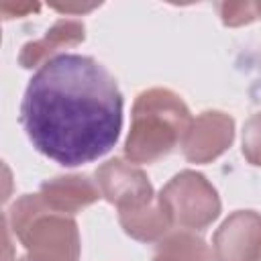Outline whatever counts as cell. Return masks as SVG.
Masks as SVG:
<instances>
[{
    "label": "cell",
    "instance_id": "cell-1",
    "mask_svg": "<svg viewBox=\"0 0 261 261\" xmlns=\"http://www.w3.org/2000/svg\"><path fill=\"white\" fill-rule=\"evenodd\" d=\"M20 122L39 153L75 167L106 155L118 141L122 94L96 59L61 53L31 77Z\"/></svg>",
    "mask_w": 261,
    "mask_h": 261
},
{
    "label": "cell",
    "instance_id": "cell-2",
    "mask_svg": "<svg viewBox=\"0 0 261 261\" xmlns=\"http://www.w3.org/2000/svg\"><path fill=\"white\" fill-rule=\"evenodd\" d=\"M184 100L165 88H151L137 96L133 104L130 130L124 155L130 163H153L173 151L192 124Z\"/></svg>",
    "mask_w": 261,
    "mask_h": 261
},
{
    "label": "cell",
    "instance_id": "cell-3",
    "mask_svg": "<svg viewBox=\"0 0 261 261\" xmlns=\"http://www.w3.org/2000/svg\"><path fill=\"white\" fill-rule=\"evenodd\" d=\"M27 255L35 261H77L80 232L71 216L51 210L39 194L20 196L4 216Z\"/></svg>",
    "mask_w": 261,
    "mask_h": 261
},
{
    "label": "cell",
    "instance_id": "cell-4",
    "mask_svg": "<svg viewBox=\"0 0 261 261\" xmlns=\"http://www.w3.org/2000/svg\"><path fill=\"white\" fill-rule=\"evenodd\" d=\"M159 200L171 222L184 230H202L220 214V198L214 186L192 169L173 175L159 192Z\"/></svg>",
    "mask_w": 261,
    "mask_h": 261
},
{
    "label": "cell",
    "instance_id": "cell-5",
    "mask_svg": "<svg viewBox=\"0 0 261 261\" xmlns=\"http://www.w3.org/2000/svg\"><path fill=\"white\" fill-rule=\"evenodd\" d=\"M100 194L120 210H133L151 204L157 196L143 169L124 159H110L96 169Z\"/></svg>",
    "mask_w": 261,
    "mask_h": 261
},
{
    "label": "cell",
    "instance_id": "cell-6",
    "mask_svg": "<svg viewBox=\"0 0 261 261\" xmlns=\"http://www.w3.org/2000/svg\"><path fill=\"white\" fill-rule=\"evenodd\" d=\"M214 261H261V214L232 212L214 232Z\"/></svg>",
    "mask_w": 261,
    "mask_h": 261
},
{
    "label": "cell",
    "instance_id": "cell-7",
    "mask_svg": "<svg viewBox=\"0 0 261 261\" xmlns=\"http://www.w3.org/2000/svg\"><path fill=\"white\" fill-rule=\"evenodd\" d=\"M234 120L220 110H206L196 116L184 137L181 149L192 163H210L232 143Z\"/></svg>",
    "mask_w": 261,
    "mask_h": 261
},
{
    "label": "cell",
    "instance_id": "cell-8",
    "mask_svg": "<svg viewBox=\"0 0 261 261\" xmlns=\"http://www.w3.org/2000/svg\"><path fill=\"white\" fill-rule=\"evenodd\" d=\"M39 196L51 210L71 216L82 208L94 204L102 194L98 184H94L88 175L73 173V175H59L43 181Z\"/></svg>",
    "mask_w": 261,
    "mask_h": 261
},
{
    "label": "cell",
    "instance_id": "cell-9",
    "mask_svg": "<svg viewBox=\"0 0 261 261\" xmlns=\"http://www.w3.org/2000/svg\"><path fill=\"white\" fill-rule=\"evenodd\" d=\"M86 39V27L84 22L75 20V18H61L57 20L43 39L37 41H29L20 55H18V63L27 69L31 67H39V63H45L47 57L51 59V55L63 47H73L77 43H82Z\"/></svg>",
    "mask_w": 261,
    "mask_h": 261
},
{
    "label": "cell",
    "instance_id": "cell-10",
    "mask_svg": "<svg viewBox=\"0 0 261 261\" xmlns=\"http://www.w3.org/2000/svg\"><path fill=\"white\" fill-rule=\"evenodd\" d=\"M118 220L120 226L124 228V232L137 241L143 243H151V241H161L167 230L173 226L165 206L161 204L159 196L141 208H133V210H120L118 212Z\"/></svg>",
    "mask_w": 261,
    "mask_h": 261
},
{
    "label": "cell",
    "instance_id": "cell-11",
    "mask_svg": "<svg viewBox=\"0 0 261 261\" xmlns=\"http://www.w3.org/2000/svg\"><path fill=\"white\" fill-rule=\"evenodd\" d=\"M153 261H214V253L202 237L190 230H177L157 243Z\"/></svg>",
    "mask_w": 261,
    "mask_h": 261
},
{
    "label": "cell",
    "instance_id": "cell-12",
    "mask_svg": "<svg viewBox=\"0 0 261 261\" xmlns=\"http://www.w3.org/2000/svg\"><path fill=\"white\" fill-rule=\"evenodd\" d=\"M243 155L251 165H261V112L253 114L243 128Z\"/></svg>",
    "mask_w": 261,
    "mask_h": 261
},
{
    "label": "cell",
    "instance_id": "cell-13",
    "mask_svg": "<svg viewBox=\"0 0 261 261\" xmlns=\"http://www.w3.org/2000/svg\"><path fill=\"white\" fill-rule=\"evenodd\" d=\"M218 10L226 27L249 24L251 20L257 18V8L255 4H249V2H222L218 4Z\"/></svg>",
    "mask_w": 261,
    "mask_h": 261
},
{
    "label": "cell",
    "instance_id": "cell-14",
    "mask_svg": "<svg viewBox=\"0 0 261 261\" xmlns=\"http://www.w3.org/2000/svg\"><path fill=\"white\" fill-rule=\"evenodd\" d=\"M37 8H39L37 4H27V2H22V4H8V2H4L0 6V10L4 12V18H12L14 14L16 16H22V14H27L31 10H37Z\"/></svg>",
    "mask_w": 261,
    "mask_h": 261
},
{
    "label": "cell",
    "instance_id": "cell-15",
    "mask_svg": "<svg viewBox=\"0 0 261 261\" xmlns=\"http://www.w3.org/2000/svg\"><path fill=\"white\" fill-rule=\"evenodd\" d=\"M53 8L59 12H88V10L96 8V4H88V6H84V4H53Z\"/></svg>",
    "mask_w": 261,
    "mask_h": 261
},
{
    "label": "cell",
    "instance_id": "cell-16",
    "mask_svg": "<svg viewBox=\"0 0 261 261\" xmlns=\"http://www.w3.org/2000/svg\"><path fill=\"white\" fill-rule=\"evenodd\" d=\"M14 261H35V259H31L29 255H24V257H20V259H14Z\"/></svg>",
    "mask_w": 261,
    "mask_h": 261
},
{
    "label": "cell",
    "instance_id": "cell-17",
    "mask_svg": "<svg viewBox=\"0 0 261 261\" xmlns=\"http://www.w3.org/2000/svg\"><path fill=\"white\" fill-rule=\"evenodd\" d=\"M255 8H257V14L261 16V2H259V4H255Z\"/></svg>",
    "mask_w": 261,
    "mask_h": 261
}]
</instances>
